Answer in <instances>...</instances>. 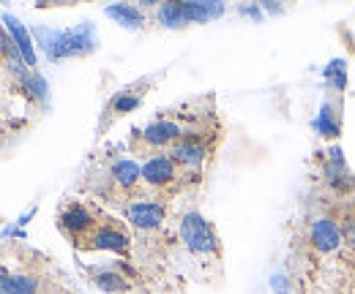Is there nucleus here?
<instances>
[{
  "mask_svg": "<svg viewBox=\"0 0 355 294\" xmlns=\"http://www.w3.org/2000/svg\"><path fill=\"white\" fill-rule=\"evenodd\" d=\"M241 14H249V17L260 19V8H252V6H243V8H241Z\"/></svg>",
  "mask_w": 355,
  "mask_h": 294,
  "instance_id": "23",
  "label": "nucleus"
},
{
  "mask_svg": "<svg viewBox=\"0 0 355 294\" xmlns=\"http://www.w3.org/2000/svg\"><path fill=\"white\" fill-rule=\"evenodd\" d=\"M110 180L118 188L132 191V188L139 185V180H142V167L137 161H132V158H115L112 167H110Z\"/></svg>",
  "mask_w": 355,
  "mask_h": 294,
  "instance_id": "13",
  "label": "nucleus"
},
{
  "mask_svg": "<svg viewBox=\"0 0 355 294\" xmlns=\"http://www.w3.org/2000/svg\"><path fill=\"white\" fill-rule=\"evenodd\" d=\"M126 218L139 232H153V229H159L164 223L167 208L162 202H156V199H134V202L126 205Z\"/></svg>",
  "mask_w": 355,
  "mask_h": 294,
  "instance_id": "4",
  "label": "nucleus"
},
{
  "mask_svg": "<svg viewBox=\"0 0 355 294\" xmlns=\"http://www.w3.org/2000/svg\"><path fill=\"white\" fill-rule=\"evenodd\" d=\"M309 240L314 246V251L320 253H331L342 246V226L334 221V218H317L309 229Z\"/></svg>",
  "mask_w": 355,
  "mask_h": 294,
  "instance_id": "11",
  "label": "nucleus"
},
{
  "mask_svg": "<svg viewBox=\"0 0 355 294\" xmlns=\"http://www.w3.org/2000/svg\"><path fill=\"white\" fill-rule=\"evenodd\" d=\"M148 84H150V80H142V82H134V84H129V87H123V90H118V93L110 98V104H107L110 120H112V118L132 115L134 109L142 104V98H145V93H148Z\"/></svg>",
  "mask_w": 355,
  "mask_h": 294,
  "instance_id": "9",
  "label": "nucleus"
},
{
  "mask_svg": "<svg viewBox=\"0 0 355 294\" xmlns=\"http://www.w3.org/2000/svg\"><path fill=\"white\" fill-rule=\"evenodd\" d=\"M58 223H60V229H63L69 237H74V240H85L90 232L98 226L96 218H93V212H90L85 205H80V202L66 205L63 212L58 215Z\"/></svg>",
  "mask_w": 355,
  "mask_h": 294,
  "instance_id": "5",
  "label": "nucleus"
},
{
  "mask_svg": "<svg viewBox=\"0 0 355 294\" xmlns=\"http://www.w3.org/2000/svg\"><path fill=\"white\" fill-rule=\"evenodd\" d=\"M3 28H6V33L11 36V42L14 46L19 49V55H22V60H25V66H31V68H36V42H33V33L17 19V17H11V14H3Z\"/></svg>",
  "mask_w": 355,
  "mask_h": 294,
  "instance_id": "10",
  "label": "nucleus"
},
{
  "mask_svg": "<svg viewBox=\"0 0 355 294\" xmlns=\"http://www.w3.org/2000/svg\"><path fill=\"white\" fill-rule=\"evenodd\" d=\"M180 11H183V19L186 25L189 22H208V19H216L224 14L222 3H202V0H191V3H180Z\"/></svg>",
  "mask_w": 355,
  "mask_h": 294,
  "instance_id": "14",
  "label": "nucleus"
},
{
  "mask_svg": "<svg viewBox=\"0 0 355 294\" xmlns=\"http://www.w3.org/2000/svg\"><path fill=\"white\" fill-rule=\"evenodd\" d=\"M83 243H85V248L110 253H129V248H132V237L115 223H98Z\"/></svg>",
  "mask_w": 355,
  "mask_h": 294,
  "instance_id": "3",
  "label": "nucleus"
},
{
  "mask_svg": "<svg viewBox=\"0 0 355 294\" xmlns=\"http://www.w3.org/2000/svg\"><path fill=\"white\" fill-rule=\"evenodd\" d=\"M104 14H107L110 19H115L118 25L129 28V30H137V28L145 25V14H142L137 6H129V3H112V6L104 8Z\"/></svg>",
  "mask_w": 355,
  "mask_h": 294,
  "instance_id": "15",
  "label": "nucleus"
},
{
  "mask_svg": "<svg viewBox=\"0 0 355 294\" xmlns=\"http://www.w3.org/2000/svg\"><path fill=\"white\" fill-rule=\"evenodd\" d=\"M93 284L107 294H126L129 292V281L123 278V273H118V267H104L93 273Z\"/></svg>",
  "mask_w": 355,
  "mask_h": 294,
  "instance_id": "17",
  "label": "nucleus"
},
{
  "mask_svg": "<svg viewBox=\"0 0 355 294\" xmlns=\"http://www.w3.org/2000/svg\"><path fill=\"white\" fill-rule=\"evenodd\" d=\"M170 156H173V161H175L178 167L200 169L205 164V158H208V145H205V139H200V136H194V134L186 131L175 145H173V153Z\"/></svg>",
  "mask_w": 355,
  "mask_h": 294,
  "instance_id": "6",
  "label": "nucleus"
},
{
  "mask_svg": "<svg viewBox=\"0 0 355 294\" xmlns=\"http://www.w3.org/2000/svg\"><path fill=\"white\" fill-rule=\"evenodd\" d=\"M142 180L153 188H167L178 180V164L173 161V156L156 153L142 164Z\"/></svg>",
  "mask_w": 355,
  "mask_h": 294,
  "instance_id": "8",
  "label": "nucleus"
},
{
  "mask_svg": "<svg viewBox=\"0 0 355 294\" xmlns=\"http://www.w3.org/2000/svg\"><path fill=\"white\" fill-rule=\"evenodd\" d=\"M342 237L355 248V215H350V218L345 221V226H342Z\"/></svg>",
  "mask_w": 355,
  "mask_h": 294,
  "instance_id": "22",
  "label": "nucleus"
},
{
  "mask_svg": "<svg viewBox=\"0 0 355 294\" xmlns=\"http://www.w3.org/2000/svg\"><path fill=\"white\" fill-rule=\"evenodd\" d=\"M0 294H39V281L22 273H0Z\"/></svg>",
  "mask_w": 355,
  "mask_h": 294,
  "instance_id": "16",
  "label": "nucleus"
},
{
  "mask_svg": "<svg viewBox=\"0 0 355 294\" xmlns=\"http://www.w3.org/2000/svg\"><path fill=\"white\" fill-rule=\"evenodd\" d=\"M36 46H42L49 60H66V57H77V55H88L98 46L96 39V28L90 22L66 28V30H55V28H33L31 30Z\"/></svg>",
  "mask_w": 355,
  "mask_h": 294,
  "instance_id": "1",
  "label": "nucleus"
},
{
  "mask_svg": "<svg viewBox=\"0 0 355 294\" xmlns=\"http://www.w3.org/2000/svg\"><path fill=\"white\" fill-rule=\"evenodd\" d=\"M325 183L334 185L336 191H347L353 188V174L347 172V164H345V153L339 147H334L328 153V161H325Z\"/></svg>",
  "mask_w": 355,
  "mask_h": 294,
  "instance_id": "12",
  "label": "nucleus"
},
{
  "mask_svg": "<svg viewBox=\"0 0 355 294\" xmlns=\"http://www.w3.org/2000/svg\"><path fill=\"white\" fill-rule=\"evenodd\" d=\"M178 232H180L183 246L191 253H200V256H216L219 253V237H216L214 226L200 212H186L178 223Z\"/></svg>",
  "mask_w": 355,
  "mask_h": 294,
  "instance_id": "2",
  "label": "nucleus"
},
{
  "mask_svg": "<svg viewBox=\"0 0 355 294\" xmlns=\"http://www.w3.org/2000/svg\"><path fill=\"white\" fill-rule=\"evenodd\" d=\"M137 134H139V142H142L145 147H150V150H162V147H167V145H175L186 131L178 126L175 120L162 118V120L148 123V126L142 128V131H137Z\"/></svg>",
  "mask_w": 355,
  "mask_h": 294,
  "instance_id": "7",
  "label": "nucleus"
},
{
  "mask_svg": "<svg viewBox=\"0 0 355 294\" xmlns=\"http://www.w3.org/2000/svg\"><path fill=\"white\" fill-rule=\"evenodd\" d=\"M22 84H25V90H28L36 101H46V90H49V84H46V80L39 74V71H28V74L22 77Z\"/></svg>",
  "mask_w": 355,
  "mask_h": 294,
  "instance_id": "19",
  "label": "nucleus"
},
{
  "mask_svg": "<svg viewBox=\"0 0 355 294\" xmlns=\"http://www.w3.org/2000/svg\"><path fill=\"white\" fill-rule=\"evenodd\" d=\"M314 128H317V131H320L322 136H328V139L339 136V123H336V118H334V112H331V107H328V104L322 107L320 118L314 120Z\"/></svg>",
  "mask_w": 355,
  "mask_h": 294,
  "instance_id": "20",
  "label": "nucleus"
},
{
  "mask_svg": "<svg viewBox=\"0 0 355 294\" xmlns=\"http://www.w3.org/2000/svg\"><path fill=\"white\" fill-rule=\"evenodd\" d=\"M325 80H331L336 90H342L347 82V71H345V60H334L328 68H325Z\"/></svg>",
  "mask_w": 355,
  "mask_h": 294,
  "instance_id": "21",
  "label": "nucleus"
},
{
  "mask_svg": "<svg viewBox=\"0 0 355 294\" xmlns=\"http://www.w3.org/2000/svg\"><path fill=\"white\" fill-rule=\"evenodd\" d=\"M159 22L164 28H183L186 19H183V11H180V3H162L159 6Z\"/></svg>",
  "mask_w": 355,
  "mask_h": 294,
  "instance_id": "18",
  "label": "nucleus"
}]
</instances>
